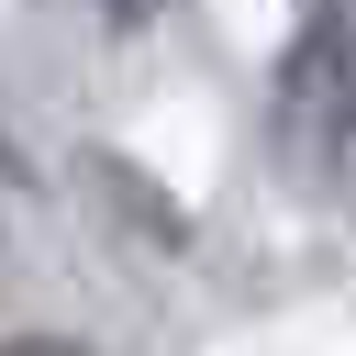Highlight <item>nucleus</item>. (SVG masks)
<instances>
[{
  "label": "nucleus",
  "mask_w": 356,
  "mask_h": 356,
  "mask_svg": "<svg viewBox=\"0 0 356 356\" xmlns=\"http://www.w3.org/2000/svg\"><path fill=\"white\" fill-rule=\"evenodd\" d=\"M89 178H100V189H111V200H122V211L156 234V256H189V211H178V200H156V189L122 167V145H89Z\"/></svg>",
  "instance_id": "obj_1"
},
{
  "label": "nucleus",
  "mask_w": 356,
  "mask_h": 356,
  "mask_svg": "<svg viewBox=\"0 0 356 356\" xmlns=\"http://www.w3.org/2000/svg\"><path fill=\"white\" fill-rule=\"evenodd\" d=\"M0 356H100L89 334H56V323H22V334H0Z\"/></svg>",
  "instance_id": "obj_2"
},
{
  "label": "nucleus",
  "mask_w": 356,
  "mask_h": 356,
  "mask_svg": "<svg viewBox=\"0 0 356 356\" xmlns=\"http://www.w3.org/2000/svg\"><path fill=\"white\" fill-rule=\"evenodd\" d=\"M100 11H111L122 33H134V22H156V0H100Z\"/></svg>",
  "instance_id": "obj_3"
}]
</instances>
